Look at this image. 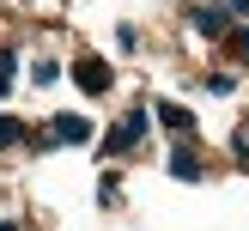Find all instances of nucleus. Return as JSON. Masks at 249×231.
I'll return each instance as SVG.
<instances>
[{
	"instance_id": "obj_1",
	"label": "nucleus",
	"mask_w": 249,
	"mask_h": 231,
	"mask_svg": "<svg viewBox=\"0 0 249 231\" xmlns=\"http://www.w3.org/2000/svg\"><path fill=\"white\" fill-rule=\"evenodd\" d=\"M146 128H152V116H146V109H128V116H122L116 128H109V140H104V152L116 158V152H128V146H140V140H146Z\"/></svg>"
},
{
	"instance_id": "obj_2",
	"label": "nucleus",
	"mask_w": 249,
	"mask_h": 231,
	"mask_svg": "<svg viewBox=\"0 0 249 231\" xmlns=\"http://www.w3.org/2000/svg\"><path fill=\"white\" fill-rule=\"evenodd\" d=\"M73 85L97 97V91H109V85H116V73H109L104 55H79V61H73Z\"/></svg>"
},
{
	"instance_id": "obj_3",
	"label": "nucleus",
	"mask_w": 249,
	"mask_h": 231,
	"mask_svg": "<svg viewBox=\"0 0 249 231\" xmlns=\"http://www.w3.org/2000/svg\"><path fill=\"white\" fill-rule=\"evenodd\" d=\"M49 140H55V146H85V140H91V122H85V116H55V122H49Z\"/></svg>"
},
{
	"instance_id": "obj_4",
	"label": "nucleus",
	"mask_w": 249,
	"mask_h": 231,
	"mask_svg": "<svg viewBox=\"0 0 249 231\" xmlns=\"http://www.w3.org/2000/svg\"><path fill=\"white\" fill-rule=\"evenodd\" d=\"M170 177H177V182H201V152L177 146V152H170Z\"/></svg>"
},
{
	"instance_id": "obj_5",
	"label": "nucleus",
	"mask_w": 249,
	"mask_h": 231,
	"mask_svg": "<svg viewBox=\"0 0 249 231\" xmlns=\"http://www.w3.org/2000/svg\"><path fill=\"white\" fill-rule=\"evenodd\" d=\"M225 12L231 6H195V31L201 36H225Z\"/></svg>"
},
{
	"instance_id": "obj_6",
	"label": "nucleus",
	"mask_w": 249,
	"mask_h": 231,
	"mask_svg": "<svg viewBox=\"0 0 249 231\" xmlns=\"http://www.w3.org/2000/svg\"><path fill=\"white\" fill-rule=\"evenodd\" d=\"M152 116L164 122V128H177V134H189V128H195V116H189L182 104H170V97H164V104H152Z\"/></svg>"
},
{
	"instance_id": "obj_7",
	"label": "nucleus",
	"mask_w": 249,
	"mask_h": 231,
	"mask_svg": "<svg viewBox=\"0 0 249 231\" xmlns=\"http://www.w3.org/2000/svg\"><path fill=\"white\" fill-rule=\"evenodd\" d=\"M31 79H36V85H55V79H61V67H55V61H36Z\"/></svg>"
},
{
	"instance_id": "obj_8",
	"label": "nucleus",
	"mask_w": 249,
	"mask_h": 231,
	"mask_svg": "<svg viewBox=\"0 0 249 231\" xmlns=\"http://www.w3.org/2000/svg\"><path fill=\"white\" fill-rule=\"evenodd\" d=\"M12 140H24V128H18L12 116H0V146H12Z\"/></svg>"
},
{
	"instance_id": "obj_9",
	"label": "nucleus",
	"mask_w": 249,
	"mask_h": 231,
	"mask_svg": "<svg viewBox=\"0 0 249 231\" xmlns=\"http://www.w3.org/2000/svg\"><path fill=\"white\" fill-rule=\"evenodd\" d=\"M231 49H237V55L249 61V31H231Z\"/></svg>"
},
{
	"instance_id": "obj_10",
	"label": "nucleus",
	"mask_w": 249,
	"mask_h": 231,
	"mask_svg": "<svg viewBox=\"0 0 249 231\" xmlns=\"http://www.w3.org/2000/svg\"><path fill=\"white\" fill-rule=\"evenodd\" d=\"M225 6H231V12H249V0H225Z\"/></svg>"
},
{
	"instance_id": "obj_11",
	"label": "nucleus",
	"mask_w": 249,
	"mask_h": 231,
	"mask_svg": "<svg viewBox=\"0 0 249 231\" xmlns=\"http://www.w3.org/2000/svg\"><path fill=\"white\" fill-rule=\"evenodd\" d=\"M0 231H18V225H0Z\"/></svg>"
}]
</instances>
